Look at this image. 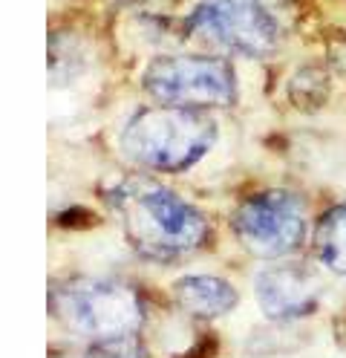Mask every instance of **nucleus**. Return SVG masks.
Here are the masks:
<instances>
[{
	"label": "nucleus",
	"instance_id": "obj_1",
	"mask_svg": "<svg viewBox=\"0 0 346 358\" xmlns=\"http://www.w3.org/2000/svg\"><path fill=\"white\" fill-rule=\"evenodd\" d=\"M104 199L127 243L147 260H179L208 240L205 217L150 176H127L107 188Z\"/></svg>",
	"mask_w": 346,
	"mask_h": 358
},
{
	"label": "nucleus",
	"instance_id": "obj_2",
	"mask_svg": "<svg viewBox=\"0 0 346 358\" xmlns=\"http://www.w3.org/2000/svg\"><path fill=\"white\" fill-rule=\"evenodd\" d=\"M217 122L188 107H147L124 124L122 153L136 165L179 173L196 165L217 142Z\"/></svg>",
	"mask_w": 346,
	"mask_h": 358
},
{
	"label": "nucleus",
	"instance_id": "obj_3",
	"mask_svg": "<svg viewBox=\"0 0 346 358\" xmlns=\"http://www.w3.org/2000/svg\"><path fill=\"white\" fill-rule=\"evenodd\" d=\"M52 315L87 338H122L136 335L145 321L142 301L127 283L104 278H73L52 286Z\"/></svg>",
	"mask_w": 346,
	"mask_h": 358
},
{
	"label": "nucleus",
	"instance_id": "obj_4",
	"mask_svg": "<svg viewBox=\"0 0 346 358\" xmlns=\"http://www.w3.org/2000/svg\"><path fill=\"white\" fill-rule=\"evenodd\" d=\"M185 35L214 52L266 58L280 43V27L257 0H202L185 20Z\"/></svg>",
	"mask_w": 346,
	"mask_h": 358
},
{
	"label": "nucleus",
	"instance_id": "obj_5",
	"mask_svg": "<svg viewBox=\"0 0 346 358\" xmlns=\"http://www.w3.org/2000/svg\"><path fill=\"white\" fill-rule=\"evenodd\" d=\"M145 90L165 107H228L237 99V76L217 55L153 58L142 76Z\"/></svg>",
	"mask_w": 346,
	"mask_h": 358
},
{
	"label": "nucleus",
	"instance_id": "obj_6",
	"mask_svg": "<svg viewBox=\"0 0 346 358\" xmlns=\"http://www.w3.org/2000/svg\"><path fill=\"white\" fill-rule=\"evenodd\" d=\"M231 229L248 255L274 260L306 240V208L289 191H263L234 211Z\"/></svg>",
	"mask_w": 346,
	"mask_h": 358
},
{
	"label": "nucleus",
	"instance_id": "obj_7",
	"mask_svg": "<svg viewBox=\"0 0 346 358\" xmlns=\"http://www.w3.org/2000/svg\"><path fill=\"white\" fill-rule=\"evenodd\" d=\"M257 303L274 321L303 318L317 306V286L309 272L297 266H271L263 268L254 283Z\"/></svg>",
	"mask_w": 346,
	"mask_h": 358
},
{
	"label": "nucleus",
	"instance_id": "obj_8",
	"mask_svg": "<svg viewBox=\"0 0 346 358\" xmlns=\"http://www.w3.org/2000/svg\"><path fill=\"white\" fill-rule=\"evenodd\" d=\"M173 301L196 318H219L237 306V289L214 275H188L173 283Z\"/></svg>",
	"mask_w": 346,
	"mask_h": 358
},
{
	"label": "nucleus",
	"instance_id": "obj_9",
	"mask_svg": "<svg viewBox=\"0 0 346 358\" xmlns=\"http://www.w3.org/2000/svg\"><path fill=\"white\" fill-rule=\"evenodd\" d=\"M315 255L329 272L346 278V203L320 217L315 229Z\"/></svg>",
	"mask_w": 346,
	"mask_h": 358
},
{
	"label": "nucleus",
	"instance_id": "obj_10",
	"mask_svg": "<svg viewBox=\"0 0 346 358\" xmlns=\"http://www.w3.org/2000/svg\"><path fill=\"white\" fill-rule=\"evenodd\" d=\"M326 96H329V76L315 64L300 66L289 81V99L297 110H303V113L317 110L326 101Z\"/></svg>",
	"mask_w": 346,
	"mask_h": 358
},
{
	"label": "nucleus",
	"instance_id": "obj_11",
	"mask_svg": "<svg viewBox=\"0 0 346 358\" xmlns=\"http://www.w3.org/2000/svg\"><path fill=\"white\" fill-rule=\"evenodd\" d=\"M84 358H147L142 341L138 335H122V338H104V341H96Z\"/></svg>",
	"mask_w": 346,
	"mask_h": 358
},
{
	"label": "nucleus",
	"instance_id": "obj_12",
	"mask_svg": "<svg viewBox=\"0 0 346 358\" xmlns=\"http://www.w3.org/2000/svg\"><path fill=\"white\" fill-rule=\"evenodd\" d=\"M257 3L268 9V6H289V3H291V0H257Z\"/></svg>",
	"mask_w": 346,
	"mask_h": 358
}]
</instances>
